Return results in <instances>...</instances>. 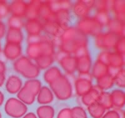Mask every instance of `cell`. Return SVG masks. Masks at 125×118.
Instances as JSON below:
<instances>
[{
    "label": "cell",
    "instance_id": "11",
    "mask_svg": "<svg viewBox=\"0 0 125 118\" xmlns=\"http://www.w3.org/2000/svg\"><path fill=\"white\" fill-rule=\"evenodd\" d=\"M58 62L67 74H73L76 70V58L71 54H66Z\"/></svg>",
    "mask_w": 125,
    "mask_h": 118
},
{
    "label": "cell",
    "instance_id": "23",
    "mask_svg": "<svg viewBox=\"0 0 125 118\" xmlns=\"http://www.w3.org/2000/svg\"><path fill=\"white\" fill-rule=\"evenodd\" d=\"M108 70L109 66L108 65L99 60H96L93 66L91 75L93 77L98 79L108 74Z\"/></svg>",
    "mask_w": 125,
    "mask_h": 118
},
{
    "label": "cell",
    "instance_id": "42",
    "mask_svg": "<svg viewBox=\"0 0 125 118\" xmlns=\"http://www.w3.org/2000/svg\"><path fill=\"white\" fill-rule=\"evenodd\" d=\"M101 118H123V114L121 109H109L105 112Z\"/></svg>",
    "mask_w": 125,
    "mask_h": 118
},
{
    "label": "cell",
    "instance_id": "27",
    "mask_svg": "<svg viewBox=\"0 0 125 118\" xmlns=\"http://www.w3.org/2000/svg\"><path fill=\"white\" fill-rule=\"evenodd\" d=\"M23 40V34L21 30L9 28L6 34L7 43L20 44Z\"/></svg>",
    "mask_w": 125,
    "mask_h": 118
},
{
    "label": "cell",
    "instance_id": "39",
    "mask_svg": "<svg viewBox=\"0 0 125 118\" xmlns=\"http://www.w3.org/2000/svg\"><path fill=\"white\" fill-rule=\"evenodd\" d=\"M115 84L119 89H125V66L120 68L115 77Z\"/></svg>",
    "mask_w": 125,
    "mask_h": 118
},
{
    "label": "cell",
    "instance_id": "33",
    "mask_svg": "<svg viewBox=\"0 0 125 118\" xmlns=\"http://www.w3.org/2000/svg\"><path fill=\"white\" fill-rule=\"evenodd\" d=\"M98 103L102 105L106 110H109L113 108L112 99L111 93L109 92L102 91L100 95Z\"/></svg>",
    "mask_w": 125,
    "mask_h": 118
},
{
    "label": "cell",
    "instance_id": "20",
    "mask_svg": "<svg viewBox=\"0 0 125 118\" xmlns=\"http://www.w3.org/2000/svg\"><path fill=\"white\" fill-rule=\"evenodd\" d=\"M37 95L38 102L41 104L46 105L47 104L51 103L54 99V95L52 91L46 86L41 87Z\"/></svg>",
    "mask_w": 125,
    "mask_h": 118
},
{
    "label": "cell",
    "instance_id": "22",
    "mask_svg": "<svg viewBox=\"0 0 125 118\" xmlns=\"http://www.w3.org/2000/svg\"><path fill=\"white\" fill-rule=\"evenodd\" d=\"M53 20L62 28H66L70 21V13L68 10H62L55 12Z\"/></svg>",
    "mask_w": 125,
    "mask_h": 118
},
{
    "label": "cell",
    "instance_id": "19",
    "mask_svg": "<svg viewBox=\"0 0 125 118\" xmlns=\"http://www.w3.org/2000/svg\"><path fill=\"white\" fill-rule=\"evenodd\" d=\"M107 65L113 68H121L125 66L123 57L115 51H109Z\"/></svg>",
    "mask_w": 125,
    "mask_h": 118
},
{
    "label": "cell",
    "instance_id": "35",
    "mask_svg": "<svg viewBox=\"0 0 125 118\" xmlns=\"http://www.w3.org/2000/svg\"><path fill=\"white\" fill-rule=\"evenodd\" d=\"M93 17L103 27L106 26L109 21L111 18L110 13L104 10H96V12Z\"/></svg>",
    "mask_w": 125,
    "mask_h": 118
},
{
    "label": "cell",
    "instance_id": "15",
    "mask_svg": "<svg viewBox=\"0 0 125 118\" xmlns=\"http://www.w3.org/2000/svg\"><path fill=\"white\" fill-rule=\"evenodd\" d=\"M43 24V31H44L47 34L53 37V38L56 37H60L62 33V31L66 28H62L54 20L44 21Z\"/></svg>",
    "mask_w": 125,
    "mask_h": 118
},
{
    "label": "cell",
    "instance_id": "53",
    "mask_svg": "<svg viewBox=\"0 0 125 118\" xmlns=\"http://www.w3.org/2000/svg\"><path fill=\"white\" fill-rule=\"evenodd\" d=\"M0 118H1V112H0Z\"/></svg>",
    "mask_w": 125,
    "mask_h": 118
},
{
    "label": "cell",
    "instance_id": "21",
    "mask_svg": "<svg viewBox=\"0 0 125 118\" xmlns=\"http://www.w3.org/2000/svg\"><path fill=\"white\" fill-rule=\"evenodd\" d=\"M125 23L113 17L110 19L106 26L108 31L119 37L123 36Z\"/></svg>",
    "mask_w": 125,
    "mask_h": 118
},
{
    "label": "cell",
    "instance_id": "31",
    "mask_svg": "<svg viewBox=\"0 0 125 118\" xmlns=\"http://www.w3.org/2000/svg\"><path fill=\"white\" fill-rule=\"evenodd\" d=\"M36 114L39 118H53L54 116V109L51 105H43L37 109Z\"/></svg>",
    "mask_w": 125,
    "mask_h": 118
},
{
    "label": "cell",
    "instance_id": "45",
    "mask_svg": "<svg viewBox=\"0 0 125 118\" xmlns=\"http://www.w3.org/2000/svg\"><path fill=\"white\" fill-rule=\"evenodd\" d=\"M57 118H72L71 109L70 108L65 107L59 112Z\"/></svg>",
    "mask_w": 125,
    "mask_h": 118
},
{
    "label": "cell",
    "instance_id": "4",
    "mask_svg": "<svg viewBox=\"0 0 125 118\" xmlns=\"http://www.w3.org/2000/svg\"><path fill=\"white\" fill-rule=\"evenodd\" d=\"M76 28L84 35H92L94 37L102 32L103 28L94 18L89 16L80 19L77 23Z\"/></svg>",
    "mask_w": 125,
    "mask_h": 118
},
{
    "label": "cell",
    "instance_id": "44",
    "mask_svg": "<svg viewBox=\"0 0 125 118\" xmlns=\"http://www.w3.org/2000/svg\"><path fill=\"white\" fill-rule=\"evenodd\" d=\"M73 55L76 58H79V57H83V56L88 55L89 54L88 47L87 46H80L78 48H77L76 50L74 51Z\"/></svg>",
    "mask_w": 125,
    "mask_h": 118
},
{
    "label": "cell",
    "instance_id": "37",
    "mask_svg": "<svg viewBox=\"0 0 125 118\" xmlns=\"http://www.w3.org/2000/svg\"><path fill=\"white\" fill-rule=\"evenodd\" d=\"M8 25L9 26V28L21 30L24 26V24L23 23L22 18L12 15L9 18L8 20Z\"/></svg>",
    "mask_w": 125,
    "mask_h": 118
},
{
    "label": "cell",
    "instance_id": "25",
    "mask_svg": "<svg viewBox=\"0 0 125 118\" xmlns=\"http://www.w3.org/2000/svg\"><path fill=\"white\" fill-rule=\"evenodd\" d=\"M47 1L54 13L62 10L69 11L73 7L72 3L68 0H53Z\"/></svg>",
    "mask_w": 125,
    "mask_h": 118
},
{
    "label": "cell",
    "instance_id": "40",
    "mask_svg": "<svg viewBox=\"0 0 125 118\" xmlns=\"http://www.w3.org/2000/svg\"><path fill=\"white\" fill-rule=\"evenodd\" d=\"M113 51L121 55H125V37H119L118 38Z\"/></svg>",
    "mask_w": 125,
    "mask_h": 118
},
{
    "label": "cell",
    "instance_id": "14",
    "mask_svg": "<svg viewBox=\"0 0 125 118\" xmlns=\"http://www.w3.org/2000/svg\"><path fill=\"white\" fill-rule=\"evenodd\" d=\"M42 2L39 0H33L28 3L25 14V17L28 20L39 19L40 9Z\"/></svg>",
    "mask_w": 125,
    "mask_h": 118
},
{
    "label": "cell",
    "instance_id": "1",
    "mask_svg": "<svg viewBox=\"0 0 125 118\" xmlns=\"http://www.w3.org/2000/svg\"><path fill=\"white\" fill-rule=\"evenodd\" d=\"M60 50L69 54H73L77 48L80 46H87L88 39L76 27L68 26L64 29L61 35Z\"/></svg>",
    "mask_w": 125,
    "mask_h": 118
},
{
    "label": "cell",
    "instance_id": "36",
    "mask_svg": "<svg viewBox=\"0 0 125 118\" xmlns=\"http://www.w3.org/2000/svg\"><path fill=\"white\" fill-rule=\"evenodd\" d=\"M24 87L34 95H37L41 88V83L39 80L30 79L26 82Z\"/></svg>",
    "mask_w": 125,
    "mask_h": 118
},
{
    "label": "cell",
    "instance_id": "51",
    "mask_svg": "<svg viewBox=\"0 0 125 118\" xmlns=\"http://www.w3.org/2000/svg\"><path fill=\"white\" fill-rule=\"evenodd\" d=\"M123 118H125V109L123 111Z\"/></svg>",
    "mask_w": 125,
    "mask_h": 118
},
{
    "label": "cell",
    "instance_id": "28",
    "mask_svg": "<svg viewBox=\"0 0 125 118\" xmlns=\"http://www.w3.org/2000/svg\"><path fill=\"white\" fill-rule=\"evenodd\" d=\"M61 70L57 67H51L46 70L44 74V79L48 84H50L61 76Z\"/></svg>",
    "mask_w": 125,
    "mask_h": 118
},
{
    "label": "cell",
    "instance_id": "48",
    "mask_svg": "<svg viewBox=\"0 0 125 118\" xmlns=\"http://www.w3.org/2000/svg\"><path fill=\"white\" fill-rule=\"evenodd\" d=\"M22 118H38L37 116L33 112H29L24 115Z\"/></svg>",
    "mask_w": 125,
    "mask_h": 118
},
{
    "label": "cell",
    "instance_id": "24",
    "mask_svg": "<svg viewBox=\"0 0 125 118\" xmlns=\"http://www.w3.org/2000/svg\"><path fill=\"white\" fill-rule=\"evenodd\" d=\"M26 53H27L28 57L30 59H33V60H36L39 57L43 55L42 49H41V45H40V41L28 43Z\"/></svg>",
    "mask_w": 125,
    "mask_h": 118
},
{
    "label": "cell",
    "instance_id": "2",
    "mask_svg": "<svg viewBox=\"0 0 125 118\" xmlns=\"http://www.w3.org/2000/svg\"><path fill=\"white\" fill-rule=\"evenodd\" d=\"M13 66L16 71L30 79H34L40 74L38 67L31 62L30 58L25 56H22L16 59Z\"/></svg>",
    "mask_w": 125,
    "mask_h": 118
},
{
    "label": "cell",
    "instance_id": "50",
    "mask_svg": "<svg viewBox=\"0 0 125 118\" xmlns=\"http://www.w3.org/2000/svg\"><path fill=\"white\" fill-rule=\"evenodd\" d=\"M4 94L0 91V106L3 104V102H4Z\"/></svg>",
    "mask_w": 125,
    "mask_h": 118
},
{
    "label": "cell",
    "instance_id": "47",
    "mask_svg": "<svg viewBox=\"0 0 125 118\" xmlns=\"http://www.w3.org/2000/svg\"><path fill=\"white\" fill-rule=\"evenodd\" d=\"M6 70V66L3 61L0 60V74H4Z\"/></svg>",
    "mask_w": 125,
    "mask_h": 118
},
{
    "label": "cell",
    "instance_id": "7",
    "mask_svg": "<svg viewBox=\"0 0 125 118\" xmlns=\"http://www.w3.org/2000/svg\"><path fill=\"white\" fill-rule=\"evenodd\" d=\"M93 76L90 73L79 74V77L74 82L76 93L79 96L84 95L93 87Z\"/></svg>",
    "mask_w": 125,
    "mask_h": 118
},
{
    "label": "cell",
    "instance_id": "30",
    "mask_svg": "<svg viewBox=\"0 0 125 118\" xmlns=\"http://www.w3.org/2000/svg\"><path fill=\"white\" fill-rule=\"evenodd\" d=\"M17 97L20 101L26 105H31L34 103L36 96L23 86L18 92Z\"/></svg>",
    "mask_w": 125,
    "mask_h": 118
},
{
    "label": "cell",
    "instance_id": "34",
    "mask_svg": "<svg viewBox=\"0 0 125 118\" xmlns=\"http://www.w3.org/2000/svg\"><path fill=\"white\" fill-rule=\"evenodd\" d=\"M36 65L41 69H46L50 67L54 61V56L41 55L35 60Z\"/></svg>",
    "mask_w": 125,
    "mask_h": 118
},
{
    "label": "cell",
    "instance_id": "8",
    "mask_svg": "<svg viewBox=\"0 0 125 118\" xmlns=\"http://www.w3.org/2000/svg\"><path fill=\"white\" fill-rule=\"evenodd\" d=\"M95 1H77L73 4V10L74 14L80 18H83L88 16L90 11L94 6Z\"/></svg>",
    "mask_w": 125,
    "mask_h": 118
},
{
    "label": "cell",
    "instance_id": "17",
    "mask_svg": "<svg viewBox=\"0 0 125 118\" xmlns=\"http://www.w3.org/2000/svg\"><path fill=\"white\" fill-rule=\"evenodd\" d=\"M22 81L16 76H11L6 80V89L10 94L18 93L22 88Z\"/></svg>",
    "mask_w": 125,
    "mask_h": 118
},
{
    "label": "cell",
    "instance_id": "29",
    "mask_svg": "<svg viewBox=\"0 0 125 118\" xmlns=\"http://www.w3.org/2000/svg\"><path fill=\"white\" fill-rule=\"evenodd\" d=\"M97 84L98 87L103 91L111 89L115 85V77L108 74L97 79Z\"/></svg>",
    "mask_w": 125,
    "mask_h": 118
},
{
    "label": "cell",
    "instance_id": "10",
    "mask_svg": "<svg viewBox=\"0 0 125 118\" xmlns=\"http://www.w3.org/2000/svg\"><path fill=\"white\" fill-rule=\"evenodd\" d=\"M102 90L97 86H93L92 89L88 92L81 97V101L83 104L88 107L93 104L98 103L100 95L102 92Z\"/></svg>",
    "mask_w": 125,
    "mask_h": 118
},
{
    "label": "cell",
    "instance_id": "3",
    "mask_svg": "<svg viewBox=\"0 0 125 118\" xmlns=\"http://www.w3.org/2000/svg\"><path fill=\"white\" fill-rule=\"evenodd\" d=\"M51 91L60 100H67L71 97L73 88L68 77L61 75L55 81L50 84Z\"/></svg>",
    "mask_w": 125,
    "mask_h": 118
},
{
    "label": "cell",
    "instance_id": "41",
    "mask_svg": "<svg viewBox=\"0 0 125 118\" xmlns=\"http://www.w3.org/2000/svg\"><path fill=\"white\" fill-rule=\"evenodd\" d=\"M71 109L72 118H88L86 112L82 107L75 106Z\"/></svg>",
    "mask_w": 125,
    "mask_h": 118
},
{
    "label": "cell",
    "instance_id": "26",
    "mask_svg": "<svg viewBox=\"0 0 125 118\" xmlns=\"http://www.w3.org/2000/svg\"><path fill=\"white\" fill-rule=\"evenodd\" d=\"M54 13L51 10L47 1L42 2L40 9L39 18L43 20V22L50 20H53Z\"/></svg>",
    "mask_w": 125,
    "mask_h": 118
},
{
    "label": "cell",
    "instance_id": "49",
    "mask_svg": "<svg viewBox=\"0 0 125 118\" xmlns=\"http://www.w3.org/2000/svg\"><path fill=\"white\" fill-rule=\"evenodd\" d=\"M5 81V75L4 74H0V87H1Z\"/></svg>",
    "mask_w": 125,
    "mask_h": 118
},
{
    "label": "cell",
    "instance_id": "16",
    "mask_svg": "<svg viewBox=\"0 0 125 118\" xmlns=\"http://www.w3.org/2000/svg\"><path fill=\"white\" fill-rule=\"evenodd\" d=\"M27 4V2L22 0L14 1L10 4V13H11L13 16L18 17H25Z\"/></svg>",
    "mask_w": 125,
    "mask_h": 118
},
{
    "label": "cell",
    "instance_id": "12",
    "mask_svg": "<svg viewBox=\"0 0 125 118\" xmlns=\"http://www.w3.org/2000/svg\"><path fill=\"white\" fill-rule=\"evenodd\" d=\"M113 107L115 109H121L125 106V91L121 89H115L111 92Z\"/></svg>",
    "mask_w": 125,
    "mask_h": 118
},
{
    "label": "cell",
    "instance_id": "32",
    "mask_svg": "<svg viewBox=\"0 0 125 118\" xmlns=\"http://www.w3.org/2000/svg\"><path fill=\"white\" fill-rule=\"evenodd\" d=\"M88 111L93 118H101L106 112L105 109L98 103L89 105Z\"/></svg>",
    "mask_w": 125,
    "mask_h": 118
},
{
    "label": "cell",
    "instance_id": "5",
    "mask_svg": "<svg viewBox=\"0 0 125 118\" xmlns=\"http://www.w3.org/2000/svg\"><path fill=\"white\" fill-rule=\"evenodd\" d=\"M4 111L9 116L14 118H20L26 114L28 107L25 104L18 99L11 97L7 100Z\"/></svg>",
    "mask_w": 125,
    "mask_h": 118
},
{
    "label": "cell",
    "instance_id": "43",
    "mask_svg": "<svg viewBox=\"0 0 125 118\" xmlns=\"http://www.w3.org/2000/svg\"><path fill=\"white\" fill-rule=\"evenodd\" d=\"M10 13V4L6 1L0 0V18L6 17Z\"/></svg>",
    "mask_w": 125,
    "mask_h": 118
},
{
    "label": "cell",
    "instance_id": "46",
    "mask_svg": "<svg viewBox=\"0 0 125 118\" xmlns=\"http://www.w3.org/2000/svg\"><path fill=\"white\" fill-rule=\"evenodd\" d=\"M6 26L4 23L0 21V39L3 38L6 33Z\"/></svg>",
    "mask_w": 125,
    "mask_h": 118
},
{
    "label": "cell",
    "instance_id": "13",
    "mask_svg": "<svg viewBox=\"0 0 125 118\" xmlns=\"http://www.w3.org/2000/svg\"><path fill=\"white\" fill-rule=\"evenodd\" d=\"M24 27L28 35H39L43 31V22L40 19L28 20L24 24Z\"/></svg>",
    "mask_w": 125,
    "mask_h": 118
},
{
    "label": "cell",
    "instance_id": "6",
    "mask_svg": "<svg viewBox=\"0 0 125 118\" xmlns=\"http://www.w3.org/2000/svg\"><path fill=\"white\" fill-rule=\"evenodd\" d=\"M119 37L108 31L101 32L95 36V45L97 48L103 50L113 51Z\"/></svg>",
    "mask_w": 125,
    "mask_h": 118
},
{
    "label": "cell",
    "instance_id": "38",
    "mask_svg": "<svg viewBox=\"0 0 125 118\" xmlns=\"http://www.w3.org/2000/svg\"><path fill=\"white\" fill-rule=\"evenodd\" d=\"M113 1H95L94 6L96 10H104L108 12H112Z\"/></svg>",
    "mask_w": 125,
    "mask_h": 118
},
{
    "label": "cell",
    "instance_id": "54",
    "mask_svg": "<svg viewBox=\"0 0 125 118\" xmlns=\"http://www.w3.org/2000/svg\"></svg>",
    "mask_w": 125,
    "mask_h": 118
},
{
    "label": "cell",
    "instance_id": "18",
    "mask_svg": "<svg viewBox=\"0 0 125 118\" xmlns=\"http://www.w3.org/2000/svg\"><path fill=\"white\" fill-rule=\"evenodd\" d=\"M91 59L90 55L76 58V70L79 74L90 73L91 68Z\"/></svg>",
    "mask_w": 125,
    "mask_h": 118
},
{
    "label": "cell",
    "instance_id": "52",
    "mask_svg": "<svg viewBox=\"0 0 125 118\" xmlns=\"http://www.w3.org/2000/svg\"><path fill=\"white\" fill-rule=\"evenodd\" d=\"M1 43H0V52H1Z\"/></svg>",
    "mask_w": 125,
    "mask_h": 118
},
{
    "label": "cell",
    "instance_id": "9",
    "mask_svg": "<svg viewBox=\"0 0 125 118\" xmlns=\"http://www.w3.org/2000/svg\"><path fill=\"white\" fill-rule=\"evenodd\" d=\"M22 49L20 44L6 43L3 49L4 56L9 60H15L21 55Z\"/></svg>",
    "mask_w": 125,
    "mask_h": 118
}]
</instances>
